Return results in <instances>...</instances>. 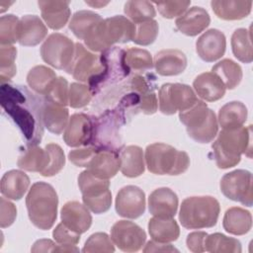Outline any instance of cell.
<instances>
[{"instance_id":"cell-17","label":"cell","mask_w":253,"mask_h":253,"mask_svg":"<svg viewBox=\"0 0 253 253\" xmlns=\"http://www.w3.org/2000/svg\"><path fill=\"white\" fill-rule=\"evenodd\" d=\"M116 211L126 218H137L145 211V194L136 186L123 187L116 198Z\"/></svg>"},{"instance_id":"cell-7","label":"cell","mask_w":253,"mask_h":253,"mask_svg":"<svg viewBox=\"0 0 253 253\" xmlns=\"http://www.w3.org/2000/svg\"><path fill=\"white\" fill-rule=\"evenodd\" d=\"M179 119L185 125L189 136L197 142H211L217 134L218 124L215 114L202 100H198L191 108L180 112Z\"/></svg>"},{"instance_id":"cell-31","label":"cell","mask_w":253,"mask_h":253,"mask_svg":"<svg viewBox=\"0 0 253 253\" xmlns=\"http://www.w3.org/2000/svg\"><path fill=\"white\" fill-rule=\"evenodd\" d=\"M148 232L152 240L168 243L178 239L180 235V228L173 217L154 216L149 219Z\"/></svg>"},{"instance_id":"cell-27","label":"cell","mask_w":253,"mask_h":253,"mask_svg":"<svg viewBox=\"0 0 253 253\" xmlns=\"http://www.w3.org/2000/svg\"><path fill=\"white\" fill-rule=\"evenodd\" d=\"M42 123L52 133L60 134L69 122V112L66 107L43 100L42 102Z\"/></svg>"},{"instance_id":"cell-26","label":"cell","mask_w":253,"mask_h":253,"mask_svg":"<svg viewBox=\"0 0 253 253\" xmlns=\"http://www.w3.org/2000/svg\"><path fill=\"white\" fill-rule=\"evenodd\" d=\"M193 87L196 95L207 102L221 99L226 89L222 81L212 72H204L198 75L193 82Z\"/></svg>"},{"instance_id":"cell-13","label":"cell","mask_w":253,"mask_h":253,"mask_svg":"<svg viewBox=\"0 0 253 253\" xmlns=\"http://www.w3.org/2000/svg\"><path fill=\"white\" fill-rule=\"evenodd\" d=\"M103 60L101 54H95L80 43H75V52L70 65L65 69L74 79L80 82H92L102 72Z\"/></svg>"},{"instance_id":"cell-54","label":"cell","mask_w":253,"mask_h":253,"mask_svg":"<svg viewBox=\"0 0 253 253\" xmlns=\"http://www.w3.org/2000/svg\"><path fill=\"white\" fill-rule=\"evenodd\" d=\"M32 252H59V245L50 239H40L34 243Z\"/></svg>"},{"instance_id":"cell-36","label":"cell","mask_w":253,"mask_h":253,"mask_svg":"<svg viewBox=\"0 0 253 253\" xmlns=\"http://www.w3.org/2000/svg\"><path fill=\"white\" fill-rule=\"evenodd\" d=\"M211 72L214 73L227 89H234L242 79V69L235 61L224 58L212 66Z\"/></svg>"},{"instance_id":"cell-18","label":"cell","mask_w":253,"mask_h":253,"mask_svg":"<svg viewBox=\"0 0 253 253\" xmlns=\"http://www.w3.org/2000/svg\"><path fill=\"white\" fill-rule=\"evenodd\" d=\"M225 47V36L217 29L206 31L196 42L197 53L206 62H213L219 59L224 54Z\"/></svg>"},{"instance_id":"cell-56","label":"cell","mask_w":253,"mask_h":253,"mask_svg":"<svg viewBox=\"0 0 253 253\" xmlns=\"http://www.w3.org/2000/svg\"><path fill=\"white\" fill-rule=\"evenodd\" d=\"M86 4H88V5H90V6H92V7H95V8H101V7H103V6H105V5H107L109 2H102V1H86L85 2Z\"/></svg>"},{"instance_id":"cell-22","label":"cell","mask_w":253,"mask_h":253,"mask_svg":"<svg viewBox=\"0 0 253 253\" xmlns=\"http://www.w3.org/2000/svg\"><path fill=\"white\" fill-rule=\"evenodd\" d=\"M149 212L157 217H173L178 210V197L171 189L154 190L148 198Z\"/></svg>"},{"instance_id":"cell-11","label":"cell","mask_w":253,"mask_h":253,"mask_svg":"<svg viewBox=\"0 0 253 253\" xmlns=\"http://www.w3.org/2000/svg\"><path fill=\"white\" fill-rule=\"evenodd\" d=\"M122 112L120 107L118 110H112L100 119L94 120V137L91 145L120 151L119 129L124 123Z\"/></svg>"},{"instance_id":"cell-10","label":"cell","mask_w":253,"mask_h":253,"mask_svg":"<svg viewBox=\"0 0 253 253\" xmlns=\"http://www.w3.org/2000/svg\"><path fill=\"white\" fill-rule=\"evenodd\" d=\"M75 43L65 35L54 33L47 37L41 47L44 62L56 69H66L74 56Z\"/></svg>"},{"instance_id":"cell-42","label":"cell","mask_w":253,"mask_h":253,"mask_svg":"<svg viewBox=\"0 0 253 253\" xmlns=\"http://www.w3.org/2000/svg\"><path fill=\"white\" fill-rule=\"evenodd\" d=\"M17 56V48L12 44L1 45L0 47V81L8 82L17 71L15 59Z\"/></svg>"},{"instance_id":"cell-28","label":"cell","mask_w":253,"mask_h":253,"mask_svg":"<svg viewBox=\"0 0 253 253\" xmlns=\"http://www.w3.org/2000/svg\"><path fill=\"white\" fill-rule=\"evenodd\" d=\"M30 186V178L20 170H10L6 172L0 183V190L5 198L20 200L24 197Z\"/></svg>"},{"instance_id":"cell-49","label":"cell","mask_w":253,"mask_h":253,"mask_svg":"<svg viewBox=\"0 0 253 253\" xmlns=\"http://www.w3.org/2000/svg\"><path fill=\"white\" fill-rule=\"evenodd\" d=\"M160 15L166 19H173L184 14L191 4V1H161L154 2Z\"/></svg>"},{"instance_id":"cell-29","label":"cell","mask_w":253,"mask_h":253,"mask_svg":"<svg viewBox=\"0 0 253 253\" xmlns=\"http://www.w3.org/2000/svg\"><path fill=\"white\" fill-rule=\"evenodd\" d=\"M121 167L124 176L134 178L140 176L145 169L142 149L137 145H128L120 150Z\"/></svg>"},{"instance_id":"cell-1","label":"cell","mask_w":253,"mask_h":253,"mask_svg":"<svg viewBox=\"0 0 253 253\" xmlns=\"http://www.w3.org/2000/svg\"><path fill=\"white\" fill-rule=\"evenodd\" d=\"M1 106L21 129L28 146L38 145L43 134L42 102L27 87L1 83Z\"/></svg>"},{"instance_id":"cell-15","label":"cell","mask_w":253,"mask_h":253,"mask_svg":"<svg viewBox=\"0 0 253 253\" xmlns=\"http://www.w3.org/2000/svg\"><path fill=\"white\" fill-rule=\"evenodd\" d=\"M111 238L120 250L136 252L144 245L146 233L132 221L119 220L112 226Z\"/></svg>"},{"instance_id":"cell-16","label":"cell","mask_w":253,"mask_h":253,"mask_svg":"<svg viewBox=\"0 0 253 253\" xmlns=\"http://www.w3.org/2000/svg\"><path fill=\"white\" fill-rule=\"evenodd\" d=\"M94 119L80 113L70 117L63 132L64 142L71 147L88 146L93 142Z\"/></svg>"},{"instance_id":"cell-24","label":"cell","mask_w":253,"mask_h":253,"mask_svg":"<svg viewBox=\"0 0 253 253\" xmlns=\"http://www.w3.org/2000/svg\"><path fill=\"white\" fill-rule=\"evenodd\" d=\"M47 28L37 15H26L20 19L18 42L24 46H34L44 40Z\"/></svg>"},{"instance_id":"cell-12","label":"cell","mask_w":253,"mask_h":253,"mask_svg":"<svg viewBox=\"0 0 253 253\" xmlns=\"http://www.w3.org/2000/svg\"><path fill=\"white\" fill-rule=\"evenodd\" d=\"M103 69L101 74L88 84L92 93H96L105 84L117 81L128 75L129 69L125 62V50L117 46L106 49L101 53Z\"/></svg>"},{"instance_id":"cell-34","label":"cell","mask_w":253,"mask_h":253,"mask_svg":"<svg viewBox=\"0 0 253 253\" xmlns=\"http://www.w3.org/2000/svg\"><path fill=\"white\" fill-rule=\"evenodd\" d=\"M56 78L57 76L51 68L44 65H37L29 71L27 83L34 92L44 97L52 87Z\"/></svg>"},{"instance_id":"cell-21","label":"cell","mask_w":253,"mask_h":253,"mask_svg":"<svg viewBox=\"0 0 253 253\" xmlns=\"http://www.w3.org/2000/svg\"><path fill=\"white\" fill-rule=\"evenodd\" d=\"M153 65L159 75L174 76L182 73L186 69L187 57L179 49H162L154 55Z\"/></svg>"},{"instance_id":"cell-48","label":"cell","mask_w":253,"mask_h":253,"mask_svg":"<svg viewBox=\"0 0 253 253\" xmlns=\"http://www.w3.org/2000/svg\"><path fill=\"white\" fill-rule=\"evenodd\" d=\"M68 93H69V88H68L67 80L59 76L54 81L48 93L44 96V100L66 107L67 105H69Z\"/></svg>"},{"instance_id":"cell-46","label":"cell","mask_w":253,"mask_h":253,"mask_svg":"<svg viewBox=\"0 0 253 253\" xmlns=\"http://www.w3.org/2000/svg\"><path fill=\"white\" fill-rule=\"evenodd\" d=\"M115 246L112 238L105 232H96L90 235L82 249L84 253L92 252H114Z\"/></svg>"},{"instance_id":"cell-14","label":"cell","mask_w":253,"mask_h":253,"mask_svg":"<svg viewBox=\"0 0 253 253\" xmlns=\"http://www.w3.org/2000/svg\"><path fill=\"white\" fill-rule=\"evenodd\" d=\"M252 174L243 169L226 173L220 180L221 193L234 202H239L246 207H252L253 190Z\"/></svg>"},{"instance_id":"cell-43","label":"cell","mask_w":253,"mask_h":253,"mask_svg":"<svg viewBox=\"0 0 253 253\" xmlns=\"http://www.w3.org/2000/svg\"><path fill=\"white\" fill-rule=\"evenodd\" d=\"M44 149L47 152V164L41 173L44 177L56 175L61 171L65 164V155L62 148L55 143H48Z\"/></svg>"},{"instance_id":"cell-53","label":"cell","mask_w":253,"mask_h":253,"mask_svg":"<svg viewBox=\"0 0 253 253\" xmlns=\"http://www.w3.org/2000/svg\"><path fill=\"white\" fill-rule=\"evenodd\" d=\"M208 233L205 231H195L187 236L186 243L190 251L195 253L205 252V239Z\"/></svg>"},{"instance_id":"cell-9","label":"cell","mask_w":253,"mask_h":253,"mask_svg":"<svg viewBox=\"0 0 253 253\" xmlns=\"http://www.w3.org/2000/svg\"><path fill=\"white\" fill-rule=\"evenodd\" d=\"M159 110L164 115H174L191 108L199 99L194 90L186 84L166 83L158 92Z\"/></svg>"},{"instance_id":"cell-44","label":"cell","mask_w":253,"mask_h":253,"mask_svg":"<svg viewBox=\"0 0 253 253\" xmlns=\"http://www.w3.org/2000/svg\"><path fill=\"white\" fill-rule=\"evenodd\" d=\"M20 19L12 14L0 18V43L13 44L18 42Z\"/></svg>"},{"instance_id":"cell-40","label":"cell","mask_w":253,"mask_h":253,"mask_svg":"<svg viewBox=\"0 0 253 253\" xmlns=\"http://www.w3.org/2000/svg\"><path fill=\"white\" fill-rule=\"evenodd\" d=\"M124 11L134 24L152 20L156 15L155 7L149 1H127L125 4Z\"/></svg>"},{"instance_id":"cell-33","label":"cell","mask_w":253,"mask_h":253,"mask_svg":"<svg viewBox=\"0 0 253 253\" xmlns=\"http://www.w3.org/2000/svg\"><path fill=\"white\" fill-rule=\"evenodd\" d=\"M247 108L239 101H232L223 105L218 112V124L222 129L242 126L247 120Z\"/></svg>"},{"instance_id":"cell-5","label":"cell","mask_w":253,"mask_h":253,"mask_svg":"<svg viewBox=\"0 0 253 253\" xmlns=\"http://www.w3.org/2000/svg\"><path fill=\"white\" fill-rule=\"evenodd\" d=\"M219 211L218 201L211 196L189 197L181 204L179 220L188 229L209 228L216 224Z\"/></svg>"},{"instance_id":"cell-6","label":"cell","mask_w":253,"mask_h":253,"mask_svg":"<svg viewBox=\"0 0 253 253\" xmlns=\"http://www.w3.org/2000/svg\"><path fill=\"white\" fill-rule=\"evenodd\" d=\"M144 160L148 171L157 175H180L190 166V158L185 151L162 142L149 144Z\"/></svg>"},{"instance_id":"cell-19","label":"cell","mask_w":253,"mask_h":253,"mask_svg":"<svg viewBox=\"0 0 253 253\" xmlns=\"http://www.w3.org/2000/svg\"><path fill=\"white\" fill-rule=\"evenodd\" d=\"M60 217L68 229L78 234L86 232L92 224V216L88 208L77 201L65 203L61 209Z\"/></svg>"},{"instance_id":"cell-30","label":"cell","mask_w":253,"mask_h":253,"mask_svg":"<svg viewBox=\"0 0 253 253\" xmlns=\"http://www.w3.org/2000/svg\"><path fill=\"white\" fill-rule=\"evenodd\" d=\"M211 6L214 14L222 20H241L250 14L252 1L219 0L211 1Z\"/></svg>"},{"instance_id":"cell-55","label":"cell","mask_w":253,"mask_h":253,"mask_svg":"<svg viewBox=\"0 0 253 253\" xmlns=\"http://www.w3.org/2000/svg\"><path fill=\"white\" fill-rule=\"evenodd\" d=\"M174 251L179 252V250L173 247L171 244L157 242L154 240L148 241L143 249V252L145 253L146 252H174Z\"/></svg>"},{"instance_id":"cell-39","label":"cell","mask_w":253,"mask_h":253,"mask_svg":"<svg viewBox=\"0 0 253 253\" xmlns=\"http://www.w3.org/2000/svg\"><path fill=\"white\" fill-rule=\"evenodd\" d=\"M205 251L211 253H240L241 243L233 237H228L222 233L208 234L205 239Z\"/></svg>"},{"instance_id":"cell-50","label":"cell","mask_w":253,"mask_h":253,"mask_svg":"<svg viewBox=\"0 0 253 253\" xmlns=\"http://www.w3.org/2000/svg\"><path fill=\"white\" fill-rule=\"evenodd\" d=\"M98 148L99 147L95 145H88L82 148L73 149L68 153V158L74 165L87 168Z\"/></svg>"},{"instance_id":"cell-20","label":"cell","mask_w":253,"mask_h":253,"mask_svg":"<svg viewBox=\"0 0 253 253\" xmlns=\"http://www.w3.org/2000/svg\"><path fill=\"white\" fill-rule=\"evenodd\" d=\"M119 152L117 150L99 147L91 159L87 170L98 178L109 180L117 174L121 167Z\"/></svg>"},{"instance_id":"cell-47","label":"cell","mask_w":253,"mask_h":253,"mask_svg":"<svg viewBox=\"0 0 253 253\" xmlns=\"http://www.w3.org/2000/svg\"><path fill=\"white\" fill-rule=\"evenodd\" d=\"M92 95L93 93L88 85L76 82L71 83L68 93L69 106L74 109L83 108L90 103Z\"/></svg>"},{"instance_id":"cell-8","label":"cell","mask_w":253,"mask_h":253,"mask_svg":"<svg viewBox=\"0 0 253 253\" xmlns=\"http://www.w3.org/2000/svg\"><path fill=\"white\" fill-rule=\"evenodd\" d=\"M78 186L83 203L88 210L97 214L109 211L112 205V194L108 179L98 178L89 170H85L78 176Z\"/></svg>"},{"instance_id":"cell-41","label":"cell","mask_w":253,"mask_h":253,"mask_svg":"<svg viewBox=\"0 0 253 253\" xmlns=\"http://www.w3.org/2000/svg\"><path fill=\"white\" fill-rule=\"evenodd\" d=\"M125 62L129 70H134L136 72L151 70L153 66L150 52L146 49L137 47H130L125 50Z\"/></svg>"},{"instance_id":"cell-51","label":"cell","mask_w":253,"mask_h":253,"mask_svg":"<svg viewBox=\"0 0 253 253\" xmlns=\"http://www.w3.org/2000/svg\"><path fill=\"white\" fill-rule=\"evenodd\" d=\"M52 236L58 245H76L80 240V234L68 229L62 222L57 224L52 231Z\"/></svg>"},{"instance_id":"cell-25","label":"cell","mask_w":253,"mask_h":253,"mask_svg":"<svg viewBox=\"0 0 253 253\" xmlns=\"http://www.w3.org/2000/svg\"><path fill=\"white\" fill-rule=\"evenodd\" d=\"M69 4V1L57 0L38 2L43 21L52 30H59L67 24L71 14Z\"/></svg>"},{"instance_id":"cell-35","label":"cell","mask_w":253,"mask_h":253,"mask_svg":"<svg viewBox=\"0 0 253 253\" xmlns=\"http://www.w3.org/2000/svg\"><path fill=\"white\" fill-rule=\"evenodd\" d=\"M17 164L25 171L42 173L47 164V152L38 145L28 146L19 156Z\"/></svg>"},{"instance_id":"cell-45","label":"cell","mask_w":253,"mask_h":253,"mask_svg":"<svg viewBox=\"0 0 253 253\" xmlns=\"http://www.w3.org/2000/svg\"><path fill=\"white\" fill-rule=\"evenodd\" d=\"M158 31V23L153 19L135 24V33L132 42L140 45H149L156 40Z\"/></svg>"},{"instance_id":"cell-37","label":"cell","mask_w":253,"mask_h":253,"mask_svg":"<svg viewBox=\"0 0 253 253\" xmlns=\"http://www.w3.org/2000/svg\"><path fill=\"white\" fill-rule=\"evenodd\" d=\"M102 20L101 16L93 11L81 10L74 13L70 22L69 29L79 40H83L93 29V27Z\"/></svg>"},{"instance_id":"cell-23","label":"cell","mask_w":253,"mask_h":253,"mask_svg":"<svg viewBox=\"0 0 253 253\" xmlns=\"http://www.w3.org/2000/svg\"><path fill=\"white\" fill-rule=\"evenodd\" d=\"M211 18L209 13L202 7L189 8L175 21L176 28L184 35L195 37L209 27Z\"/></svg>"},{"instance_id":"cell-52","label":"cell","mask_w":253,"mask_h":253,"mask_svg":"<svg viewBox=\"0 0 253 253\" xmlns=\"http://www.w3.org/2000/svg\"><path fill=\"white\" fill-rule=\"evenodd\" d=\"M17 216V209L15 205L4 197L0 199V226L5 228L10 226Z\"/></svg>"},{"instance_id":"cell-38","label":"cell","mask_w":253,"mask_h":253,"mask_svg":"<svg viewBox=\"0 0 253 253\" xmlns=\"http://www.w3.org/2000/svg\"><path fill=\"white\" fill-rule=\"evenodd\" d=\"M231 48L234 56L241 62L250 63L253 60L251 32L247 29H237L231 37Z\"/></svg>"},{"instance_id":"cell-2","label":"cell","mask_w":253,"mask_h":253,"mask_svg":"<svg viewBox=\"0 0 253 253\" xmlns=\"http://www.w3.org/2000/svg\"><path fill=\"white\" fill-rule=\"evenodd\" d=\"M135 24L125 16L117 15L102 19L84 39L85 45L92 51L102 52L115 43H126L133 40Z\"/></svg>"},{"instance_id":"cell-32","label":"cell","mask_w":253,"mask_h":253,"mask_svg":"<svg viewBox=\"0 0 253 253\" xmlns=\"http://www.w3.org/2000/svg\"><path fill=\"white\" fill-rule=\"evenodd\" d=\"M223 228L226 232L233 235H243L252 226V216L249 211L239 207L229 208L223 216Z\"/></svg>"},{"instance_id":"cell-3","label":"cell","mask_w":253,"mask_h":253,"mask_svg":"<svg viewBox=\"0 0 253 253\" xmlns=\"http://www.w3.org/2000/svg\"><path fill=\"white\" fill-rule=\"evenodd\" d=\"M211 148L218 168L227 169L237 165L241 154L251 152V126L222 129Z\"/></svg>"},{"instance_id":"cell-4","label":"cell","mask_w":253,"mask_h":253,"mask_svg":"<svg viewBox=\"0 0 253 253\" xmlns=\"http://www.w3.org/2000/svg\"><path fill=\"white\" fill-rule=\"evenodd\" d=\"M26 206L35 226L42 230L52 227L57 217L58 197L51 185L45 182L33 184L26 198Z\"/></svg>"}]
</instances>
